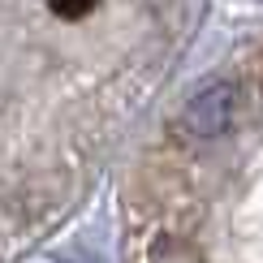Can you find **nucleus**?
I'll list each match as a JSON object with an SVG mask.
<instances>
[{
  "mask_svg": "<svg viewBox=\"0 0 263 263\" xmlns=\"http://www.w3.org/2000/svg\"><path fill=\"white\" fill-rule=\"evenodd\" d=\"M233 117H237V86L216 82V86L199 91L190 104H185L181 125L190 129L194 138H216V134H224V129L233 125Z\"/></svg>",
  "mask_w": 263,
  "mask_h": 263,
  "instance_id": "obj_1",
  "label": "nucleus"
},
{
  "mask_svg": "<svg viewBox=\"0 0 263 263\" xmlns=\"http://www.w3.org/2000/svg\"><path fill=\"white\" fill-rule=\"evenodd\" d=\"M151 259L156 263H199V255H194L185 242H177V237H160L156 250H151Z\"/></svg>",
  "mask_w": 263,
  "mask_h": 263,
  "instance_id": "obj_2",
  "label": "nucleus"
},
{
  "mask_svg": "<svg viewBox=\"0 0 263 263\" xmlns=\"http://www.w3.org/2000/svg\"><path fill=\"white\" fill-rule=\"evenodd\" d=\"M48 5H52V13H57V17L78 22V17H86V13H91V9L100 5V0H48Z\"/></svg>",
  "mask_w": 263,
  "mask_h": 263,
  "instance_id": "obj_3",
  "label": "nucleus"
}]
</instances>
